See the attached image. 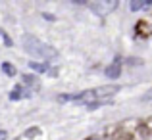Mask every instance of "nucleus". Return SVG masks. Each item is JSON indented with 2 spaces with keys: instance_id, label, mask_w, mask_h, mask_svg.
I'll return each instance as SVG.
<instances>
[{
  "instance_id": "nucleus-1",
  "label": "nucleus",
  "mask_w": 152,
  "mask_h": 140,
  "mask_svg": "<svg viewBox=\"0 0 152 140\" xmlns=\"http://www.w3.org/2000/svg\"><path fill=\"white\" fill-rule=\"evenodd\" d=\"M23 50L27 52V54H31L33 58H39V59H54L56 56H58V52H56L54 46L46 44V42L39 41L37 37H31V35H25L23 37Z\"/></svg>"
},
{
  "instance_id": "nucleus-10",
  "label": "nucleus",
  "mask_w": 152,
  "mask_h": 140,
  "mask_svg": "<svg viewBox=\"0 0 152 140\" xmlns=\"http://www.w3.org/2000/svg\"><path fill=\"white\" fill-rule=\"evenodd\" d=\"M141 100H142V102H152V88H150V90H146V92L142 94V98H141Z\"/></svg>"
},
{
  "instance_id": "nucleus-5",
  "label": "nucleus",
  "mask_w": 152,
  "mask_h": 140,
  "mask_svg": "<svg viewBox=\"0 0 152 140\" xmlns=\"http://www.w3.org/2000/svg\"><path fill=\"white\" fill-rule=\"evenodd\" d=\"M104 73H106L108 79H118L119 75H121V67H119V63L115 62V63H112V65H108Z\"/></svg>"
},
{
  "instance_id": "nucleus-7",
  "label": "nucleus",
  "mask_w": 152,
  "mask_h": 140,
  "mask_svg": "<svg viewBox=\"0 0 152 140\" xmlns=\"http://www.w3.org/2000/svg\"><path fill=\"white\" fill-rule=\"evenodd\" d=\"M2 71H4L6 75H10V77H14V75H15L14 65H12V63H8V62H4V63H2Z\"/></svg>"
},
{
  "instance_id": "nucleus-2",
  "label": "nucleus",
  "mask_w": 152,
  "mask_h": 140,
  "mask_svg": "<svg viewBox=\"0 0 152 140\" xmlns=\"http://www.w3.org/2000/svg\"><path fill=\"white\" fill-rule=\"evenodd\" d=\"M119 90L118 85H108V86H98V88H93V90H85L81 94H75L71 96V100H75L77 104H87V106H94V104H100L102 100L114 96L115 92Z\"/></svg>"
},
{
  "instance_id": "nucleus-9",
  "label": "nucleus",
  "mask_w": 152,
  "mask_h": 140,
  "mask_svg": "<svg viewBox=\"0 0 152 140\" xmlns=\"http://www.w3.org/2000/svg\"><path fill=\"white\" fill-rule=\"evenodd\" d=\"M23 81L29 83V85H37V77L35 75H23Z\"/></svg>"
},
{
  "instance_id": "nucleus-3",
  "label": "nucleus",
  "mask_w": 152,
  "mask_h": 140,
  "mask_svg": "<svg viewBox=\"0 0 152 140\" xmlns=\"http://www.w3.org/2000/svg\"><path fill=\"white\" fill-rule=\"evenodd\" d=\"M115 6H118L115 0H104V2H93V4H91V10H93L96 15L104 17V15H108L110 12H114Z\"/></svg>"
},
{
  "instance_id": "nucleus-4",
  "label": "nucleus",
  "mask_w": 152,
  "mask_h": 140,
  "mask_svg": "<svg viewBox=\"0 0 152 140\" xmlns=\"http://www.w3.org/2000/svg\"><path fill=\"white\" fill-rule=\"evenodd\" d=\"M150 6H152V0H131V2H129L131 12H141V10L150 8Z\"/></svg>"
},
{
  "instance_id": "nucleus-13",
  "label": "nucleus",
  "mask_w": 152,
  "mask_h": 140,
  "mask_svg": "<svg viewBox=\"0 0 152 140\" xmlns=\"http://www.w3.org/2000/svg\"><path fill=\"white\" fill-rule=\"evenodd\" d=\"M0 35H4V33H2V31H0Z\"/></svg>"
},
{
  "instance_id": "nucleus-12",
  "label": "nucleus",
  "mask_w": 152,
  "mask_h": 140,
  "mask_svg": "<svg viewBox=\"0 0 152 140\" xmlns=\"http://www.w3.org/2000/svg\"><path fill=\"white\" fill-rule=\"evenodd\" d=\"M91 140H98V138H91Z\"/></svg>"
},
{
  "instance_id": "nucleus-6",
  "label": "nucleus",
  "mask_w": 152,
  "mask_h": 140,
  "mask_svg": "<svg viewBox=\"0 0 152 140\" xmlns=\"http://www.w3.org/2000/svg\"><path fill=\"white\" fill-rule=\"evenodd\" d=\"M29 69L37 71V73H45V71L48 69V65H46L45 62H42V63H39V62H33V59H31V62H29Z\"/></svg>"
},
{
  "instance_id": "nucleus-11",
  "label": "nucleus",
  "mask_w": 152,
  "mask_h": 140,
  "mask_svg": "<svg viewBox=\"0 0 152 140\" xmlns=\"http://www.w3.org/2000/svg\"><path fill=\"white\" fill-rule=\"evenodd\" d=\"M0 140H6V133L4 131H0Z\"/></svg>"
},
{
  "instance_id": "nucleus-8",
  "label": "nucleus",
  "mask_w": 152,
  "mask_h": 140,
  "mask_svg": "<svg viewBox=\"0 0 152 140\" xmlns=\"http://www.w3.org/2000/svg\"><path fill=\"white\" fill-rule=\"evenodd\" d=\"M21 96H23L21 88H15V90H12V92H10V100H14V102H15V100H19Z\"/></svg>"
}]
</instances>
